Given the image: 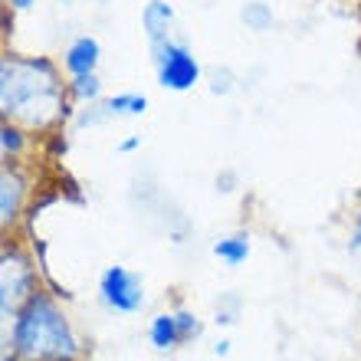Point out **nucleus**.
<instances>
[{"mask_svg":"<svg viewBox=\"0 0 361 361\" xmlns=\"http://www.w3.org/2000/svg\"><path fill=\"white\" fill-rule=\"evenodd\" d=\"M148 53H152L154 82H158L164 92H174V95L194 92V89L204 82V76H207L200 56L194 53V47H190L180 33L171 39H164L161 47L148 49Z\"/></svg>","mask_w":361,"mask_h":361,"instance_id":"20e7f679","label":"nucleus"},{"mask_svg":"<svg viewBox=\"0 0 361 361\" xmlns=\"http://www.w3.org/2000/svg\"><path fill=\"white\" fill-rule=\"evenodd\" d=\"M217 190H220V194H230V190H237V171L217 174Z\"/></svg>","mask_w":361,"mask_h":361,"instance_id":"6ab92c4d","label":"nucleus"},{"mask_svg":"<svg viewBox=\"0 0 361 361\" xmlns=\"http://www.w3.org/2000/svg\"><path fill=\"white\" fill-rule=\"evenodd\" d=\"M33 7H37V0H7L10 13H30Z\"/></svg>","mask_w":361,"mask_h":361,"instance_id":"aec40b11","label":"nucleus"},{"mask_svg":"<svg viewBox=\"0 0 361 361\" xmlns=\"http://www.w3.org/2000/svg\"><path fill=\"white\" fill-rule=\"evenodd\" d=\"M59 63H63L69 79L99 73V66H102V43H99V37H92V33H79V37H73L66 43Z\"/></svg>","mask_w":361,"mask_h":361,"instance_id":"6e6552de","label":"nucleus"},{"mask_svg":"<svg viewBox=\"0 0 361 361\" xmlns=\"http://www.w3.org/2000/svg\"><path fill=\"white\" fill-rule=\"evenodd\" d=\"M37 148V135L17 122L0 118V161H27Z\"/></svg>","mask_w":361,"mask_h":361,"instance_id":"9b49d317","label":"nucleus"},{"mask_svg":"<svg viewBox=\"0 0 361 361\" xmlns=\"http://www.w3.org/2000/svg\"><path fill=\"white\" fill-rule=\"evenodd\" d=\"M204 82H207L210 95H220V99L237 89V76H233V69H230V66H214V69H207Z\"/></svg>","mask_w":361,"mask_h":361,"instance_id":"2eb2a0df","label":"nucleus"},{"mask_svg":"<svg viewBox=\"0 0 361 361\" xmlns=\"http://www.w3.org/2000/svg\"><path fill=\"white\" fill-rule=\"evenodd\" d=\"M142 148V135H125V138H118V145H115V154H135Z\"/></svg>","mask_w":361,"mask_h":361,"instance_id":"a211bd4d","label":"nucleus"},{"mask_svg":"<svg viewBox=\"0 0 361 361\" xmlns=\"http://www.w3.org/2000/svg\"><path fill=\"white\" fill-rule=\"evenodd\" d=\"M95 299L105 312L112 315H142L148 305V289H145V276L138 269L125 267V263H112L105 267L95 279Z\"/></svg>","mask_w":361,"mask_h":361,"instance_id":"39448f33","label":"nucleus"},{"mask_svg":"<svg viewBox=\"0 0 361 361\" xmlns=\"http://www.w3.org/2000/svg\"><path fill=\"white\" fill-rule=\"evenodd\" d=\"M230 338H217V342H214V355H217V358H227L230 355Z\"/></svg>","mask_w":361,"mask_h":361,"instance_id":"412c9836","label":"nucleus"},{"mask_svg":"<svg viewBox=\"0 0 361 361\" xmlns=\"http://www.w3.org/2000/svg\"><path fill=\"white\" fill-rule=\"evenodd\" d=\"M148 105H152V99L145 92L122 89V92H115V95H105L102 102H99V109H102L105 122H112V118H142L148 112Z\"/></svg>","mask_w":361,"mask_h":361,"instance_id":"f8f14e48","label":"nucleus"},{"mask_svg":"<svg viewBox=\"0 0 361 361\" xmlns=\"http://www.w3.org/2000/svg\"><path fill=\"white\" fill-rule=\"evenodd\" d=\"M348 253L361 257V210L352 217V227H348Z\"/></svg>","mask_w":361,"mask_h":361,"instance_id":"f3484780","label":"nucleus"},{"mask_svg":"<svg viewBox=\"0 0 361 361\" xmlns=\"http://www.w3.org/2000/svg\"><path fill=\"white\" fill-rule=\"evenodd\" d=\"M33 204V178L27 161H0V230L17 233Z\"/></svg>","mask_w":361,"mask_h":361,"instance_id":"0eeeda50","label":"nucleus"},{"mask_svg":"<svg viewBox=\"0 0 361 361\" xmlns=\"http://www.w3.org/2000/svg\"><path fill=\"white\" fill-rule=\"evenodd\" d=\"M237 319H240V299L217 302V309H214V325H233Z\"/></svg>","mask_w":361,"mask_h":361,"instance_id":"dca6fc26","label":"nucleus"},{"mask_svg":"<svg viewBox=\"0 0 361 361\" xmlns=\"http://www.w3.org/2000/svg\"><path fill=\"white\" fill-rule=\"evenodd\" d=\"M69 95H73V102L82 109V105H95L105 99V82L99 73H89V76H76L69 79Z\"/></svg>","mask_w":361,"mask_h":361,"instance_id":"4468645a","label":"nucleus"},{"mask_svg":"<svg viewBox=\"0 0 361 361\" xmlns=\"http://www.w3.org/2000/svg\"><path fill=\"white\" fill-rule=\"evenodd\" d=\"M210 253L220 267L227 269H240L253 257V237L250 230H230V233H220V237L210 240Z\"/></svg>","mask_w":361,"mask_h":361,"instance_id":"9d476101","label":"nucleus"},{"mask_svg":"<svg viewBox=\"0 0 361 361\" xmlns=\"http://www.w3.org/2000/svg\"><path fill=\"white\" fill-rule=\"evenodd\" d=\"M0 361H86V342L49 286H39L4 322Z\"/></svg>","mask_w":361,"mask_h":361,"instance_id":"f03ea898","label":"nucleus"},{"mask_svg":"<svg viewBox=\"0 0 361 361\" xmlns=\"http://www.w3.org/2000/svg\"><path fill=\"white\" fill-rule=\"evenodd\" d=\"M240 20H243V27H247L250 33H269V30L276 27V13L267 0H247V4L240 7Z\"/></svg>","mask_w":361,"mask_h":361,"instance_id":"ddd939ff","label":"nucleus"},{"mask_svg":"<svg viewBox=\"0 0 361 361\" xmlns=\"http://www.w3.org/2000/svg\"><path fill=\"white\" fill-rule=\"evenodd\" d=\"M79 105L69 95V76L63 63L43 53H13L0 56V118L47 138L63 132L76 118Z\"/></svg>","mask_w":361,"mask_h":361,"instance_id":"f257e3e1","label":"nucleus"},{"mask_svg":"<svg viewBox=\"0 0 361 361\" xmlns=\"http://www.w3.org/2000/svg\"><path fill=\"white\" fill-rule=\"evenodd\" d=\"M142 33L148 39V49L161 47L164 39L178 37V10H174L171 0H145Z\"/></svg>","mask_w":361,"mask_h":361,"instance_id":"1a4fd4ad","label":"nucleus"},{"mask_svg":"<svg viewBox=\"0 0 361 361\" xmlns=\"http://www.w3.org/2000/svg\"><path fill=\"white\" fill-rule=\"evenodd\" d=\"M204 335V319L188 305H174V309H158L152 312L145 325V338L158 355H174L184 345L197 342Z\"/></svg>","mask_w":361,"mask_h":361,"instance_id":"423d86ee","label":"nucleus"},{"mask_svg":"<svg viewBox=\"0 0 361 361\" xmlns=\"http://www.w3.org/2000/svg\"><path fill=\"white\" fill-rule=\"evenodd\" d=\"M43 283L37 253L23 233H4L0 243V319L10 322L20 312V305L37 293Z\"/></svg>","mask_w":361,"mask_h":361,"instance_id":"7ed1b4c3","label":"nucleus"}]
</instances>
